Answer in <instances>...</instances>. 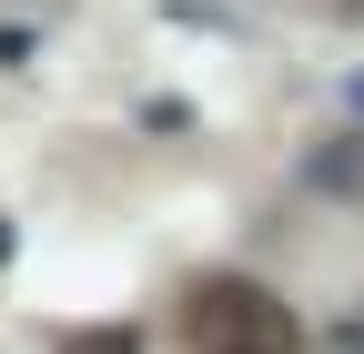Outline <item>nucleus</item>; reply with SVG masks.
<instances>
[{
	"label": "nucleus",
	"instance_id": "nucleus-1",
	"mask_svg": "<svg viewBox=\"0 0 364 354\" xmlns=\"http://www.w3.org/2000/svg\"><path fill=\"white\" fill-rule=\"evenodd\" d=\"M182 344L193 354H304V324L294 304L253 284V274H203L182 294Z\"/></svg>",
	"mask_w": 364,
	"mask_h": 354
},
{
	"label": "nucleus",
	"instance_id": "nucleus-2",
	"mask_svg": "<svg viewBox=\"0 0 364 354\" xmlns=\"http://www.w3.org/2000/svg\"><path fill=\"white\" fill-rule=\"evenodd\" d=\"M71 354H142V344H132V334H122V324H102V334H81V344H71Z\"/></svg>",
	"mask_w": 364,
	"mask_h": 354
}]
</instances>
